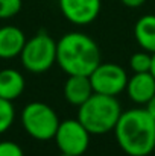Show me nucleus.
I'll return each instance as SVG.
<instances>
[{"label":"nucleus","mask_w":155,"mask_h":156,"mask_svg":"<svg viewBox=\"0 0 155 156\" xmlns=\"http://www.w3.org/2000/svg\"><path fill=\"white\" fill-rule=\"evenodd\" d=\"M24 77L15 68L0 70V97L6 100L18 99L24 91Z\"/></svg>","instance_id":"12"},{"label":"nucleus","mask_w":155,"mask_h":156,"mask_svg":"<svg viewBox=\"0 0 155 156\" xmlns=\"http://www.w3.org/2000/svg\"><path fill=\"white\" fill-rule=\"evenodd\" d=\"M114 135L128 156H148L155 149V120L143 108L122 112Z\"/></svg>","instance_id":"1"},{"label":"nucleus","mask_w":155,"mask_h":156,"mask_svg":"<svg viewBox=\"0 0 155 156\" xmlns=\"http://www.w3.org/2000/svg\"><path fill=\"white\" fill-rule=\"evenodd\" d=\"M88 77L94 93L111 97H117L120 93H123L126 90V83L129 79L126 70L114 62H101Z\"/></svg>","instance_id":"7"},{"label":"nucleus","mask_w":155,"mask_h":156,"mask_svg":"<svg viewBox=\"0 0 155 156\" xmlns=\"http://www.w3.org/2000/svg\"><path fill=\"white\" fill-rule=\"evenodd\" d=\"M26 44L24 32L17 26L0 27V59H12L20 56Z\"/></svg>","instance_id":"10"},{"label":"nucleus","mask_w":155,"mask_h":156,"mask_svg":"<svg viewBox=\"0 0 155 156\" xmlns=\"http://www.w3.org/2000/svg\"><path fill=\"white\" fill-rule=\"evenodd\" d=\"M145 109H146V111L151 114V117H152V118L155 120V94L152 96V99H151V100L146 103V108H145Z\"/></svg>","instance_id":"19"},{"label":"nucleus","mask_w":155,"mask_h":156,"mask_svg":"<svg viewBox=\"0 0 155 156\" xmlns=\"http://www.w3.org/2000/svg\"><path fill=\"white\" fill-rule=\"evenodd\" d=\"M120 2L128 8H140L142 5H145L146 0H120Z\"/></svg>","instance_id":"18"},{"label":"nucleus","mask_w":155,"mask_h":156,"mask_svg":"<svg viewBox=\"0 0 155 156\" xmlns=\"http://www.w3.org/2000/svg\"><path fill=\"white\" fill-rule=\"evenodd\" d=\"M15 120V109L11 100L0 97V135L5 133Z\"/></svg>","instance_id":"15"},{"label":"nucleus","mask_w":155,"mask_h":156,"mask_svg":"<svg viewBox=\"0 0 155 156\" xmlns=\"http://www.w3.org/2000/svg\"><path fill=\"white\" fill-rule=\"evenodd\" d=\"M0 156H24V152L14 141H0Z\"/></svg>","instance_id":"17"},{"label":"nucleus","mask_w":155,"mask_h":156,"mask_svg":"<svg viewBox=\"0 0 155 156\" xmlns=\"http://www.w3.org/2000/svg\"><path fill=\"white\" fill-rule=\"evenodd\" d=\"M61 14L76 26L91 24L102 8V0H58Z\"/></svg>","instance_id":"8"},{"label":"nucleus","mask_w":155,"mask_h":156,"mask_svg":"<svg viewBox=\"0 0 155 156\" xmlns=\"http://www.w3.org/2000/svg\"><path fill=\"white\" fill-rule=\"evenodd\" d=\"M151 65H152V53L146 52V50L135 52L129 58V67L134 73L151 71Z\"/></svg>","instance_id":"14"},{"label":"nucleus","mask_w":155,"mask_h":156,"mask_svg":"<svg viewBox=\"0 0 155 156\" xmlns=\"http://www.w3.org/2000/svg\"><path fill=\"white\" fill-rule=\"evenodd\" d=\"M128 97L137 105H146L155 94V77L151 71L146 73H134L126 83Z\"/></svg>","instance_id":"9"},{"label":"nucleus","mask_w":155,"mask_h":156,"mask_svg":"<svg viewBox=\"0 0 155 156\" xmlns=\"http://www.w3.org/2000/svg\"><path fill=\"white\" fill-rule=\"evenodd\" d=\"M23 67L35 74L46 73L56 62V41L46 30H40L26 44L20 53Z\"/></svg>","instance_id":"5"},{"label":"nucleus","mask_w":155,"mask_h":156,"mask_svg":"<svg viewBox=\"0 0 155 156\" xmlns=\"http://www.w3.org/2000/svg\"><path fill=\"white\" fill-rule=\"evenodd\" d=\"M122 106L116 97L93 93L81 106H78V120L91 135L114 132L122 115Z\"/></svg>","instance_id":"3"},{"label":"nucleus","mask_w":155,"mask_h":156,"mask_svg":"<svg viewBox=\"0 0 155 156\" xmlns=\"http://www.w3.org/2000/svg\"><path fill=\"white\" fill-rule=\"evenodd\" d=\"M59 156H73V155H68V153H62V152H61V155Z\"/></svg>","instance_id":"21"},{"label":"nucleus","mask_w":155,"mask_h":156,"mask_svg":"<svg viewBox=\"0 0 155 156\" xmlns=\"http://www.w3.org/2000/svg\"><path fill=\"white\" fill-rule=\"evenodd\" d=\"M55 109L44 102H31L21 111V124L29 136L38 141L53 140L59 126Z\"/></svg>","instance_id":"4"},{"label":"nucleus","mask_w":155,"mask_h":156,"mask_svg":"<svg viewBox=\"0 0 155 156\" xmlns=\"http://www.w3.org/2000/svg\"><path fill=\"white\" fill-rule=\"evenodd\" d=\"M94 91L88 76H68L62 88L64 99L73 106H81L87 99L91 97Z\"/></svg>","instance_id":"11"},{"label":"nucleus","mask_w":155,"mask_h":156,"mask_svg":"<svg viewBox=\"0 0 155 156\" xmlns=\"http://www.w3.org/2000/svg\"><path fill=\"white\" fill-rule=\"evenodd\" d=\"M90 132L76 120H64L59 123L53 136L59 152L73 156H82L90 146Z\"/></svg>","instance_id":"6"},{"label":"nucleus","mask_w":155,"mask_h":156,"mask_svg":"<svg viewBox=\"0 0 155 156\" xmlns=\"http://www.w3.org/2000/svg\"><path fill=\"white\" fill-rule=\"evenodd\" d=\"M134 37L142 50L155 53V15H142L134 26Z\"/></svg>","instance_id":"13"},{"label":"nucleus","mask_w":155,"mask_h":156,"mask_svg":"<svg viewBox=\"0 0 155 156\" xmlns=\"http://www.w3.org/2000/svg\"><path fill=\"white\" fill-rule=\"evenodd\" d=\"M151 74L155 77V53H152V65H151Z\"/></svg>","instance_id":"20"},{"label":"nucleus","mask_w":155,"mask_h":156,"mask_svg":"<svg viewBox=\"0 0 155 156\" xmlns=\"http://www.w3.org/2000/svg\"><path fill=\"white\" fill-rule=\"evenodd\" d=\"M56 62L67 76H90L101 64V50L91 37L68 32L56 43Z\"/></svg>","instance_id":"2"},{"label":"nucleus","mask_w":155,"mask_h":156,"mask_svg":"<svg viewBox=\"0 0 155 156\" xmlns=\"http://www.w3.org/2000/svg\"><path fill=\"white\" fill-rule=\"evenodd\" d=\"M23 6V0H0V20L15 17Z\"/></svg>","instance_id":"16"}]
</instances>
